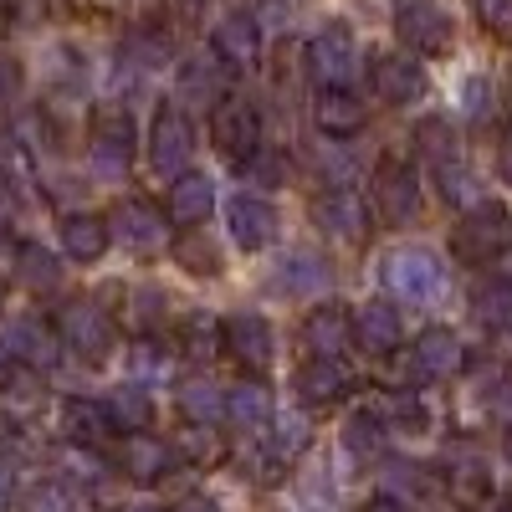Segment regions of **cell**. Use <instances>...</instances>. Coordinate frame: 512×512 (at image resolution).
I'll use <instances>...</instances> for the list:
<instances>
[{"instance_id": "38", "label": "cell", "mask_w": 512, "mask_h": 512, "mask_svg": "<svg viewBox=\"0 0 512 512\" xmlns=\"http://www.w3.org/2000/svg\"><path fill=\"white\" fill-rule=\"evenodd\" d=\"M169 251H175V262H180L190 277H221V267H226V262H221V251H216V241L200 236V226H190Z\"/></svg>"}, {"instance_id": "57", "label": "cell", "mask_w": 512, "mask_h": 512, "mask_svg": "<svg viewBox=\"0 0 512 512\" xmlns=\"http://www.w3.org/2000/svg\"><path fill=\"white\" fill-rule=\"evenodd\" d=\"M0 241H11V221H6V210H0Z\"/></svg>"}, {"instance_id": "6", "label": "cell", "mask_w": 512, "mask_h": 512, "mask_svg": "<svg viewBox=\"0 0 512 512\" xmlns=\"http://www.w3.org/2000/svg\"><path fill=\"white\" fill-rule=\"evenodd\" d=\"M134 139H139V123L123 103H103L88 118V169L98 180H118L128 164H134Z\"/></svg>"}, {"instance_id": "22", "label": "cell", "mask_w": 512, "mask_h": 512, "mask_svg": "<svg viewBox=\"0 0 512 512\" xmlns=\"http://www.w3.org/2000/svg\"><path fill=\"white\" fill-rule=\"evenodd\" d=\"M303 349L323 359H344L354 349V313L344 303H318L303 313Z\"/></svg>"}, {"instance_id": "33", "label": "cell", "mask_w": 512, "mask_h": 512, "mask_svg": "<svg viewBox=\"0 0 512 512\" xmlns=\"http://www.w3.org/2000/svg\"><path fill=\"white\" fill-rule=\"evenodd\" d=\"M379 420L390 425V431L400 436H420V431H431V405L420 400V390L410 384V390H390V395H379Z\"/></svg>"}, {"instance_id": "21", "label": "cell", "mask_w": 512, "mask_h": 512, "mask_svg": "<svg viewBox=\"0 0 512 512\" xmlns=\"http://www.w3.org/2000/svg\"><path fill=\"white\" fill-rule=\"evenodd\" d=\"M313 128L323 139H359L369 128V103L354 88H318L313 93Z\"/></svg>"}, {"instance_id": "4", "label": "cell", "mask_w": 512, "mask_h": 512, "mask_svg": "<svg viewBox=\"0 0 512 512\" xmlns=\"http://www.w3.org/2000/svg\"><path fill=\"white\" fill-rule=\"evenodd\" d=\"M108 231H113V246L139 256V262H154V256L175 246V221L164 216V205H154L144 195H123L108 210Z\"/></svg>"}, {"instance_id": "37", "label": "cell", "mask_w": 512, "mask_h": 512, "mask_svg": "<svg viewBox=\"0 0 512 512\" xmlns=\"http://www.w3.org/2000/svg\"><path fill=\"white\" fill-rule=\"evenodd\" d=\"M410 144H415V154H420L425 164H441V159L461 154V134H456L446 118H420V123L410 128Z\"/></svg>"}, {"instance_id": "27", "label": "cell", "mask_w": 512, "mask_h": 512, "mask_svg": "<svg viewBox=\"0 0 512 512\" xmlns=\"http://www.w3.org/2000/svg\"><path fill=\"white\" fill-rule=\"evenodd\" d=\"M226 420L236 425V431H246V436H262L267 425L277 420V400H272V390L262 379H241V384H231L226 390Z\"/></svg>"}, {"instance_id": "2", "label": "cell", "mask_w": 512, "mask_h": 512, "mask_svg": "<svg viewBox=\"0 0 512 512\" xmlns=\"http://www.w3.org/2000/svg\"><path fill=\"white\" fill-rule=\"evenodd\" d=\"M512 251V216L497 200H477L472 210H461L456 226H451V256L461 267H497L502 256Z\"/></svg>"}, {"instance_id": "19", "label": "cell", "mask_w": 512, "mask_h": 512, "mask_svg": "<svg viewBox=\"0 0 512 512\" xmlns=\"http://www.w3.org/2000/svg\"><path fill=\"white\" fill-rule=\"evenodd\" d=\"M226 354L246 369V374H267V364L277 359V333L262 313H231L226 318Z\"/></svg>"}, {"instance_id": "9", "label": "cell", "mask_w": 512, "mask_h": 512, "mask_svg": "<svg viewBox=\"0 0 512 512\" xmlns=\"http://www.w3.org/2000/svg\"><path fill=\"white\" fill-rule=\"evenodd\" d=\"M466 344H461V333L456 328H425L415 344L405 349V379L415 384H446V379H456L461 369H466Z\"/></svg>"}, {"instance_id": "56", "label": "cell", "mask_w": 512, "mask_h": 512, "mask_svg": "<svg viewBox=\"0 0 512 512\" xmlns=\"http://www.w3.org/2000/svg\"><path fill=\"white\" fill-rule=\"evenodd\" d=\"M497 164H502V180L512 185V139H507V144L497 149Z\"/></svg>"}, {"instance_id": "41", "label": "cell", "mask_w": 512, "mask_h": 512, "mask_svg": "<svg viewBox=\"0 0 512 512\" xmlns=\"http://www.w3.org/2000/svg\"><path fill=\"white\" fill-rule=\"evenodd\" d=\"M384 436H390V425L379 420V410H354L349 425H344V446L359 456V461H374L384 451Z\"/></svg>"}, {"instance_id": "18", "label": "cell", "mask_w": 512, "mask_h": 512, "mask_svg": "<svg viewBox=\"0 0 512 512\" xmlns=\"http://www.w3.org/2000/svg\"><path fill=\"white\" fill-rule=\"evenodd\" d=\"M262 21H256L251 11H226L216 21V31H210V52H216L231 72H251L256 62H262Z\"/></svg>"}, {"instance_id": "16", "label": "cell", "mask_w": 512, "mask_h": 512, "mask_svg": "<svg viewBox=\"0 0 512 512\" xmlns=\"http://www.w3.org/2000/svg\"><path fill=\"white\" fill-rule=\"evenodd\" d=\"M57 251L67 256L72 267H98L103 256L113 251L108 216H98V210H67V216L57 221Z\"/></svg>"}, {"instance_id": "47", "label": "cell", "mask_w": 512, "mask_h": 512, "mask_svg": "<svg viewBox=\"0 0 512 512\" xmlns=\"http://www.w3.org/2000/svg\"><path fill=\"white\" fill-rule=\"evenodd\" d=\"M477 400H482V410H487L497 425H512V374H507V369L492 374L482 390H477Z\"/></svg>"}, {"instance_id": "10", "label": "cell", "mask_w": 512, "mask_h": 512, "mask_svg": "<svg viewBox=\"0 0 512 512\" xmlns=\"http://www.w3.org/2000/svg\"><path fill=\"white\" fill-rule=\"evenodd\" d=\"M395 36L410 57H446L451 52V16L441 0H400L395 6Z\"/></svg>"}, {"instance_id": "40", "label": "cell", "mask_w": 512, "mask_h": 512, "mask_svg": "<svg viewBox=\"0 0 512 512\" xmlns=\"http://www.w3.org/2000/svg\"><path fill=\"white\" fill-rule=\"evenodd\" d=\"M175 451H180V461H190V466H216V461H226V441H221L216 425H190V420H185V431L175 436Z\"/></svg>"}, {"instance_id": "24", "label": "cell", "mask_w": 512, "mask_h": 512, "mask_svg": "<svg viewBox=\"0 0 512 512\" xmlns=\"http://www.w3.org/2000/svg\"><path fill=\"white\" fill-rule=\"evenodd\" d=\"M67 256L62 251H52V246H41V241H16V251H11V272H16V282L26 287V292H36V297H52V292H62V282H67Z\"/></svg>"}, {"instance_id": "8", "label": "cell", "mask_w": 512, "mask_h": 512, "mask_svg": "<svg viewBox=\"0 0 512 512\" xmlns=\"http://www.w3.org/2000/svg\"><path fill=\"white\" fill-rule=\"evenodd\" d=\"M210 144H216L231 164H251V154L262 149V108L246 93H226L210 108Z\"/></svg>"}, {"instance_id": "11", "label": "cell", "mask_w": 512, "mask_h": 512, "mask_svg": "<svg viewBox=\"0 0 512 512\" xmlns=\"http://www.w3.org/2000/svg\"><path fill=\"white\" fill-rule=\"evenodd\" d=\"M308 210H313V226H318L333 246H364V241H369L374 210H369L354 190L328 185V190H318V195L308 200Z\"/></svg>"}, {"instance_id": "42", "label": "cell", "mask_w": 512, "mask_h": 512, "mask_svg": "<svg viewBox=\"0 0 512 512\" xmlns=\"http://www.w3.org/2000/svg\"><path fill=\"white\" fill-rule=\"evenodd\" d=\"M21 512H77V497L62 477H41L21 492Z\"/></svg>"}, {"instance_id": "36", "label": "cell", "mask_w": 512, "mask_h": 512, "mask_svg": "<svg viewBox=\"0 0 512 512\" xmlns=\"http://www.w3.org/2000/svg\"><path fill=\"white\" fill-rule=\"evenodd\" d=\"M108 405H113V420H118V431H149V420H154V400H149V384H139V379L118 384V390L108 395Z\"/></svg>"}, {"instance_id": "30", "label": "cell", "mask_w": 512, "mask_h": 512, "mask_svg": "<svg viewBox=\"0 0 512 512\" xmlns=\"http://www.w3.org/2000/svg\"><path fill=\"white\" fill-rule=\"evenodd\" d=\"M36 190V159L16 128H0V200H21Z\"/></svg>"}, {"instance_id": "53", "label": "cell", "mask_w": 512, "mask_h": 512, "mask_svg": "<svg viewBox=\"0 0 512 512\" xmlns=\"http://www.w3.org/2000/svg\"><path fill=\"white\" fill-rule=\"evenodd\" d=\"M359 512H415V507H410V502H400L395 492H384V497H369Z\"/></svg>"}, {"instance_id": "55", "label": "cell", "mask_w": 512, "mask_h": 512, "mask_svg": "<svg viewBox=\"0 0 512 512\" xmlns=\"http://www.w3.org/2000/svg\"><path fill=\"white\" fill-rule=\"evenodd\" d=\"M11 497H16V482H11V472H6V466H0V512L11 507Z\"/></svg>"}, {"instance_id": "28", "label": "cell", "mask_w": 512, "mask_h": 512, "mask_svg": "<svg viewBox=\"0 0 512 512\" xmlns=\"http://www.w3.org/2000/svg\"><path fill=\"white\" fill-rule=\"evenodd\" d=\"M446 492L461 502V507H477L487 492H492V477H487V461L472 451V446H451L446 451Z\"/></svg>"}, {"instance_id": "46", "label": "cell", "mask_w": 512, "mask_h": 512, "mask_svg": "<svg viewBox=\"0 0 512 512\" xmlns=\"http://www.w3.org/2000/svg\"><path fill=\"white\" fill-rule=\"evenodd\" d=\"M472 6H477L482 31L497 41V47H507V52H512V0H472Z\"/></svg>"}, {"instance_id": "14", "label": "cell", "mask_w": 512, "mask_h": 512, "mask_svg": "<svg viewBox=\"0 0 512 512\" xmlns=\"http://www.w3.org/2000/svg\"><path fill=\"white\" fill-rule=\"evenodd\" d=\"M369 88H374V98H379L384 108H410V103L425 98L431 77H425L420 57H410V52H384V57L369 62Z\"/></svg>"}, {"instance_id": "25", "label": "cell", "mask_w": 512, "mask_h": 512, "mask_svg": "<svg viewBox=\"0 0 512 512\" xmlns=\"http://www.w3.org/2000/svg\"><path fill=\"white\" fill-rule=\"evenodd\" d=\"M210 210H216V185H210L205 175H195V169H190V175L169 180V190H164V216L175 221L180 231L205 226Z\"/></svg>"}, {"instance_id": "54", "label": "cell", "mask_w": 512, "mask_h": 512, "mask_svg": "<svg viewBox=\"0 0 512 512\" xmlns=\"http://www.w3.org/2000/svg\"><path fill=\"white\" fill-rule=\"evenodd\" d=\"M205 6H210V0H169V11H175L180 21H195Z\"/></svg>"}, {"instance_id": "20", "label": "cell", "mask_w": 512, "mask_h": 512, "mask_svg": "<svg viewBox=\"0 0 512 512\" xmlns=\"http://www.w3.org/2000/svg\"><path fill=\"white\" fill-rule=\"evenodd\" d=\"M354 344L374 359H390L405 344V318L390 297H369V303L354 308Z\"/></svg>"}, {"instance_id": "59", "label": "cell", "mask_w": 512, "mask_h": 512, "mask_svg": "<svg viewBox=\"0 0 512 512\" xmlns=\"http://www.w3.org/2000/svg\"><path fill=\"white\" fill-rule=\"evenodd\" d=\"M134 512H159V507H134Z\"/></svg>"}, {"instance_id": "34", "label": "cell", "mask_w": 512, "mask_h": 512, "mask_svg": "<svg viewBox=\"0 0 512 512\" xmlns=\"http://www.w3.org/2000/svg\"><path fill=\"white\" fill-rule=\"evenodd\" d=\"M472 318H477L487 333L512 328V282H507V277H482V282L472 287Z\"/></svg>"}, {"instance_id": "15", "label": "cell", "mask_w": 512, "mask_h": 512, "mask_svg": "<svg viewBox=\"0 0 512 512\" xmlns=\"http://www.w3.org/2000/svg\"><path fill=\"white\" fill-rule=\"evenodd\" d=\"M292 395L308 410H333V405H344L354 395V374H349L344 359L308 354V364H297V374H292Z\"/></svg>"}, {"instance_id": "7", "label": "cell", "mask_w": 512, "mask_h": 512, "mask_svg": "<svg viewBox=\"0 0 512 512\" xmlns=\"http://www.w3.org/2000/svg\"><path fill=\"white\" fill-rule=\"evenodd\" d=\"M149 164H154V175H164V180L190 175V164H195V123H190L185 103H159L154 108V118H149Z\"/></svg>"}, {"instance_id": "45", "label": "cell", "mask_w": 512, "mask_h": 512, "mask_svg": "<svg viewBox=\"0 0 512 512\" xmlns=\"http://www.w3.org/2000/svg\"><path fill=\"white\" fill-rule=\"evenodd\" d=\"M164 369H169V354L159 349V338H134V349H128V374H134L139 384H149Z\"/></svg>"}, {"instance_id": "44", "label": "cell", "mask_w": 512, "mask_h": 512, "mask_svg": "<svg viewBox=\"0 0 512 512\" xmlns=\"http://www.w3.org/2000/svg\"><path fill=\"white\" fill-rule=\"evenodd\" d=\"M277 287L282 292H323L328 287V267L318 256H287L282 272H277Z\"/></svg>"}, {"instance_id": "12", "label": "cell", "mask_w": 512, "mask_h": 512, "mask_svg": "<svg viewBox=\"0 0 512 512\" xmlns=\"http://www.w3.org/2000/svg\"><path fill=\"white\" fill-rule=\"evenodd\" d=\"M303 62H308V77L318 82V88H354V77H359V47H354V36L344 26L313 31Z\"/></svg>"}, {"instance_id": "5", "label": "cell", "mask_w": 512, "mask_h": 512, "mask_svg": "<svg viewBox=\"0 0 512 512\" xmlns=\"http://www.w3.org/2000/svg\"><path fill=\"white\" fill-rule=\"evenodd\" d=\"M369 210L379 216V226H395V231H405V226H415L420 216H425V190H420V175L405 164V159H395V154H384L379 164H374V180H369Z\"/></svg>"}, {"instance_id": "51", "label": "cell", "mask_w": 512, "mask_h": 512, "mask_svg": "<svg viewBox=\"0 0 512 512\" xmlns=\"http://www.w3.org/2000/svg\"><path fill=\"white\" fill-rule=\"evenodd\" d=\"M62 11V0H16V16L21 21H47Z\"/></svg>"}, {"instance_id": "29", "label": "cell", "mask_w": 512, "mask_h": 512, "mask_svg": "<svg viewBox=\"0 0 512 512\" xmlns=\"http://www.w3.org/2000/svg\"><path fill=\"white\" fill-rule=\"evenodd\" d=\"M175 405L190 425H221L226 420V390L210 374H185L175 384Z\"/></svg>"}, {"instance_id": "43", "label": "cell", "mask_w": 512, "mask_h": 512, "mask_svg": "<svg viewBox=\"0 0 512 512\" xmlns=\"http://www.w3.org/2000/svg\"><path fill=\"white\" fill-rule=\"evenodd\" d=\"M262 436H267V446H272V451H277V456H282L287 466H292L297 456H303V451H308V441H313V431H308V420H303V415L272 420V425H267Z\"/></svg>"}, {"instance_id": "31", "label": "cell", "mask_w": 512, "mask_h": 512, "mask_svg": "<svg viewBox=\"0 0 512 512\" xmlns=\"http://www.w3.org/2000/svg\"><path fill=\"white\" fill-rule=\"evenodd\" d=\"M226 82H231V67L216 57V52H205V57H195V62H185L180 67V98L190 103H205V108H216L221 98H226Z\"/></svg>"}, {"instance_id": "26", "label": "cell", "mask_w": 512, "mask_h": 512, "mask_svg": "<svg viewBox=\"0 0 512 512\" xmlns=\"http://www.w3.org/2000/svg\"><path fill=\"white\" fill-rule=\"evenodd\" d=\"M123 303H118V328H128L134 338H154L164 323H169V297L164 287L154 282H139V287H118Z\"/></svg>"}, {"instance_id": "60", "label": "cell", "mask_w": 512, "mask_h": 512, "mask_svg": "<svg viewBox=\"0 0 512 512\" xmlns=\"http://www.w3.org/2000/svg\"><path fill=\"white\" fill-rule=\"evenodd\" d=\"M0 303H6V287H0Z\"/></svg>"}, {"instance_id": "58", "label": "cell", "mask_w": 512, "mask_h": 512, "mask_svg": "<svg viewBox=\"0 0 512 512\" xmlns=\"http://www.w3.org/2000/svg\"><path fill=\"white\" fill-rule=\"evenodd\" d=\"M492 512H512V497H502V502H497V507H492Z\"/></svg>"}, {"instance_id": "1", "label": "cell", "mask_w": 512, "mask_h": 512, "mask_svg": "<svg viewBox=\"0 0 512 512\" xmlns=\"http://www.w3.org/2000/svg\"><path fill=\"white\" fill-rule=\"evenodd\" d=\"M379 282H384V292H390L395 303H410V308H436L446 297V287H451L446 262L436 251H425V246H395L379 262Z\"/></svg>"}, {"instance_id": "49", "label": "cell", "mask_w": 512, "mask_h": 512, "mask_svg": "<svg viewBox=\"0 0 512 512\" xmlns=\"http://www.w3.org/2000/svg\"><path fill=\"white\" fill-rule=\"evenodd\" d=\"M251 175L262 180V185H282V180H287V154H267V149H256V154H251Z\"/></svg>"}, {"instance_id": "52", "label": "cell", "mask_w": 512, "mask_h": 512, "mask_svg": "<svg viewBox=\"0 0 512 512\" xmlns=\"http://www.w3.org/2000/svg\"><path fill=\"white\" fill-rule=\"evenodd\" d=\"M175 512H226L216 497H205V492H190V497H180L175 502Z\"/></svg>"}, {"instance_id": "50", "label": "cell", "mask_w": 512, "mask_h": 512, "mask_svg": "<svg viewBox=\"0 0 512 512\" xmlns=\"http://www.w3.org/2000/svg\"><path fill=\"white\" fill-rule=\"evenodd\" d=\"M21 82H26V72H21L16 52H6V47H0V103H11V98L21 93Z\"/></svg>"}, {"instance_id": "48", "label": "cell", "mask_w": 512, "mask_h": 512, "mask_svg": "<svg viewBox=\"0 0 512 512\" xmlns=\"http://www.w3.org/2000/svg\"><path fill=\"white\" fill-rule=\"evenodd\" d=\"M456 98H461V113H466V118H487V103H492L487 77H482V72H472V77H466V88H461Z\"/></svg>"}, {"instance_id": "39", "label": "cell", "mask_w": 512, "mask_h": 512, "mask_svg": "<svg viewBox=\"0 0 512 512\" xmlns=\"http://www.w3.org/2000/svg\"><path fill=\"white\" fill-rule=\"evenodd\" d=\"M123 57L139 62V67H164L169 57H175V36H169L164 26H134L123 41Z\"/></svg>"}, {"instance_id": "17", "label": "cell", "mask_w": 512, "mask_h": 512, "mask_svg": "<svg viewBox=\"0 0 512 512\" xmlns=\"http://www.w3.org/2000/svg\"><path fill=\"white\" fill-rule=\"evenodd\" d=\"M226 231L241 251H267L277 241V205L267 195H256V190H241L226 200Z\"/></svg>"}, {"instance_id": "23", "label": "cell", "mask_w": 512, "mask_h": 512, "mask_svg": "<svg viewBox=\"0 0 512 512\" xmlns=\"http://www.w3.org/2000/svg\"><path fill=\"white\" fill-rule=\"evenodd\" d=\"M62 436H67L72 446H93V451H103V446L118 436L113 405H108V400H93V395H72V400H62Z\"/></svg>"}, {"instance_id": "13", "label": "cell", "mask_w": 512, "mask_h": 512, "mask_svg": "<svg viewBox=\"0 0 512 512\" xmlns=\"http://www.w3.org/2000/svg\"><path fill=\"white\" fill-rule=\"evenodd\" d=\"M175 461H180V451L169 441H159L149 431H123V441L113 451V472L139 482V487H154V482H164L169 472H175Z\"/></svg>"}, {"instance_id": "35", "label": "cell", "mask_w": 512, "mask_h": 512, "mask_svg": "<svg viewBox=\"0 0 512 512\" xmlns=\"http://www.w3.org/2000/svg\"><path fill=\"white\" fill-rule=\"evenodd\" d=\"M431 175H436V190H441V200H446L451 210H472V205L482 200L477 175L466 169V159H461V154H451V159L431 164Z\"/></svg>"}, {"instance_id": "3", "label": "cell", "mask_w": 512, "mask_h": 512, "mask_svg": "<svg viewBox=\"0 0 512 512\" xmlns=\"http://www.w3.org/2000/svg\"><path fill=\"white\" fill-rule=\"evenodd\" d=\"M57 333H62V344L67 354H77L82 364H103L118 344V313L103 303V297H67V303L57 308Z\"/></svg>"}, {"instance_id": "32", "label": "cell", "mask_w": 512, "mask_h": 512, "mask_svg": "<svg viewBox=\"0 0 512 512\" xmlns=\"http://www.w3.org/2000/svg\"><path fill=\"white\" fill-rule=\"evenodd\" d=\"M175 349L195 364H210L216 354H226V318L216 313H190L180 318V333H175Z\"/></svg>"}]
</instances>
